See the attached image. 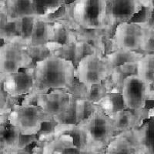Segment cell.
Masks as SVG:
<instances>
[{"instance_id":"6da1fadb","label":"cell","mask_w":154,"mask_h":154,"mask_svg":"<svg viewBox=\"0 0 154 154\" xmlns=\"http://www.w3.org/2000/svg\"><path fill=\"white\" fill-rule=\"evenodd\" d=\"M76 78V67L70 60L55 54L37 60L34 65L32 91L41 94L68 89Z\"/></svg>"},{"instance_id":"7a4b0ae2","label":"cell","mask_w":154,"mask_h":154,"mask_svg":"<svg viewBox=\"0 0 154 154\" xmlns=\"http://www.w3.org/2000/svg\"><path fill=\"white\" fill-rule=\"evenodd\" d=\"M75 130L88 145L101 152L116 135L112 118L97 104L87 118L76 124Z\"/></svg>"},{"instance_id":"3957f363","label":"cell","mask_w":154,"mask_h":154,"mask_svg":"<svg viewBox=\"0 0 154 154\" xmlns=\"http://www.w3.org/2000/svg\"><path fill=\"white\" fill-rule=\"evenodd\" d=\"M66 7L65 19L74 24L89 29H111L106 23V0H75Z\"/></svg>"},{"instance_id":"277c9868","label":"cell","mask_w":154,"mask_h":154,"mask_svg":"<svg viewBox=\"0 0 154 154\" xmlns=\"http://www.w3.org/2000/svg\"><path fill=\"white\" fill-rule=\"evenodd\" d=\"M75 126L76 124L57 123L54 137L44 144L42 154H103L82 140Z\"/></svg>"},{"instance_id":"5b68a950","label":"cell","mask_w":154,"mask_h":154,"mask_svg":"<svg viewBox=\"0 0 154 154\" xmlns=\"http://www.w3.org/2000/svg\"><path fill=\"white\" fill-rule=\"evenodd\" d=\"M35 65L29 55L27 45L20 38L2 42L0 47V76L16 73Z\"/></svg>"},{"instance_id":"8992f818","label":"cell","mask_w":154,"mask_h":154,"mask_svg":"<svg viewBox=\"0 0 154 154\" xmlns=\"http://www.w3.org/2000/svg\"><path fill=\"white\" fill-rule=\"evenodd\" d=\"M8 119L23 135L38 134L44 122L49 121L40 106L21 103L13 106Z\"/></svg>"},{"instance_id":"52a82bcc","label":"cell","mask_w":154,"mask_h":154,"mask_svg":"<svg viewBox=\"0 0 154 154\" xmlns=\"http://www.w3.org/2000/svg\"><path fill=\"white\" fill-rule=\"evenodd\" d=\"M112 70L106 56L96 53L81 60L76 66V78L89 90L93 85L106 79Z\"/></svg>"},{"instance_id":"ba28073f","label":"cell","mask_w":154,"mask_h":154,"mask_svg":"<svg viewBox=\"0 0 154 154\" xmlns=\"http://www.w3.org/2000/svg\"><path fill=\"white\" fill-rule=\"evenodd\" d=\"M149 27L146 23L126 22L116 27L113 40L117 49L140 52L147 36Z\"/></svg>"},{"instance_id":"9c48e42d","label":"cell","mask_w":154,"mask_h":154,"mask_svg":"<svg viewBox=\"0 0 154 154\" xmlns=\"http://www.w3.org/2000/svg\"><path fill=\"white\" fill-rule=\"evenodd\" d=\"M151 86L143 80L137 74L128 76L123 82L122 89L125 109L140 110L146 108L148 101H150Z\"/></svg>"},{"instance_id":"30bf717a","label":"cell","mask_w":154,"mask_h":154,"mask_svg":"<svg viewBox=\"0 0 154 154\" xmlns=\"http://www.w3.org/2000/svg\"><path fill=\"white\" fill-rule=\"evenodd\" d=\"M149 0H106V23L111 29L123 23L131 21Z\"/></svg>"},{"instance_id":"8fae6325","label":"cell","mask_w":154,"mask_h":154,"mask_svg":"<svg viewBox=\"0 0 154 154\" xmlns=\"http://www.w3.org/2000/svg\"><path fill=\"white\" fill-rule=\"evenodd\" d=\"M72 96L66 89H56L38 95L37 106H40L49 121H55L69 110Z\"/></svg>"},{"instance_id":"7c38bea8","label":"cell","mask_w":154,"mask_h":154,"mask_svg":"<svg viewBox=\"0 0 154 154\" xmlns=\"http://www.w3.org/2000/svg\"><path fill=\"white\" fill-rule=\"evenodd\" d=\"M34 66L0 76V86L12 97H24L33 89Z\"/></svg>"},{"instance_id":"4fadbf2b","label":"cell","mask_w":154,"mask_h":154,"mask_svg":"<svg viewBox=\"0 0 154 154\" xmlns=\"http://www.w3.org/2000/svg\"><path fill=\"white\" fill-rule=\"evenodd\" d=\"M137 154H154V113L141 126L129 130Z\"/></svg>"},{"instance_id":"5bb4252c","label":"cell","mask_w":154,"mask_h":154,"mask_svg":"<svg viewBox=\"0 0 154 154\" xmlns=\"http://www.w3.org/2000/svg\"><path fill=\"white\" fill-rule=\"evenodd\" d=\"M9 114H0V152L16 150L21 133L12 126L8 119Z\"/></svg>"},{"instance_id":"9a60e30c","label":"cell","mask_w":154,"mask_h":154,"mask_svg":"<svg viewBox=\"0 0 154 154\" xmlns=\"http://www.w3.org/2000/svg\"><path fill=\"white\" fill-rule=\"evenodd\" d=\"M53 38V24L44 17H36L29 41V46H38L47 43Z\"/></svg>"},{"instance_id":"2e32d148","label":"cell","mask_w":154,"mask_h":154,"mask_svg":"<svg viewBox=\"0 0 154 154\" xmlns=\"http://www.w3.org/2000/svg\"><path fill=\"white\" fill-rule=\"evenodd\" d=\"M103 154H137L129 131L116 135L108 144Z\"/></svg>"},{"instance_id":"e0dca14e","label":"cell","mask_w":154,"mask_h":154,"mask_svg":"<svg viewBox=\"0 0 154 154\" xmlns=\"http://www.w3.org/2000/svg\"><path fill=\"white\" fill-rule=\"evenodd\" d=\"M137 67L138 61L130 62L123 65L118 66L112 69V72L108 77V79L112 84L122 90L125 79L130 75L137 74Z\"/></svg>"},{"instance_id":"ac0fdd59","label":"cell","mask_w":154,"mask_h":154,"mask_svg":"<svg viewBox=\"0 0 154 154\" xmlns=\"http://www.w3.org/2000/svg\"><path fill=\"white\" fill-rule=\"evenodd\" d=\"M143 53L137 51L126 50L123 49H117L112 53L105 55L106 60L112 69L126 63L138 61L143 57Z\"/></svg>"},{"instance_id":"d6986e66","label":"cell","mask_w":154,"mask_h":154,"mask_svg":"<svg viewBox=\"0 0 154 154\" xmlns=\"http://www.w3.org/2000/svg\"><path fill=\"white\" fill-rule=\"evenodd\" d=\"M36 16L42 17L52 14L64 5L66 0H29Z\"/></svg>"},{"instance_id":"ffe728a7","label":"cell","mask_w":154,"mask_h":154,"mask_svg":"<svg viewBox=\"0 0 154 154\" xmlns=\"http://www.w3.org/2000/svg\"><path fill=\"white\" fill-rule=\"evenodd\" d=\"M96 104L109 116L117 111L125 109L123 96L121 93H107Z\"/></svg>"},{"instance_id":"44dd1931","label":"cell","mask_w":154,"mask_h":154,"mask_svg":"<svg viewBox=\"0 0 154 154\" xmlns=\"http://www.w3.org/2000/svg\"><path fill=\"white\" fill-rule=\"evenodd\" d=\"M137 75L149 85H152L154 77V53L145 54L138 60Z\"/></svg>"},{"instance_id":"7402d4cb","label":"cell","mask_w":154,"mask_h":154,"mask_svg":"<svg viewBox=\"0 0 154 154\" xmlns=\"http://www.w3.org/2000/svg\"><path fill=\"white\" fill-rule=\"evenodd\" d=\"M52 41L65 45L69 43H75L77 39L72 30L67 26L63 20H61L53 23Z\"/></svg>"},{"instance_id":"603a6c76","label":"cell","mask_w":154,"mask_h":154,"mask_svg":"<svg viewBox=\"0 0 154 154\" xmlns=\"http://www.w3.org/2000/svg\"><path fill=\"white\" fill-rule=\"evenodd\" d=\"M63 44L54 41H49L47 43L38 46H27V51L34 63L37 60H40L47 57L49 55L53 54L57 49L61 48Z\"/></svg>"},{"instance_id":"cb8c5ba5","label":"cell","mask_w":154,"mask_h":154,"mask_svg":"<svg viewBox=\"0 0 154 154\" xmlns=\"http://www.w3.org/2000/svg\"><path fill=\"white\" fill-rule=\"evenodd\" d=\"M96 104L85 98H76L75 104L76 124L87 118L95 109Z\"/></svg>"},{"instance_id":"d4e9b609","label":"cell","mask_w":154,"mask_h":154,"mask_svg":"<svg viewBox=\"0 0 154 154\" xmlns=\"http://www.w3.org/2000/svg\"><path fill=\"white\" fill-rule=\"evenodd\" d=\"M36 17L39 16H26L17 19L19 36L26 43L27 46L29 45V41L33 28L34 22Z\"/></svg>"},{"instance_id":"484cf974","label":"cell","mask_w":154,"mask_h":154,"mask_svg":"<svg viewBox=\"0 0 154 154\" xmlns=\"http://www.w3.org/2000/svg\"><path fill=\"white\" fill-rule=\"evenodd\" d=\"M23 97H12L0 88V114H9L16 104L22 103Z\"/></svg>"},{"instance_id":"4316f807","label":"cell","mask_w":154,"mask_h":154,"mask_svg":"<svg viewBox=\"0 0 154 154\" xmlns=\"http://www.w3.org/2000/svg\"><path fill=\"white\" fill-rule=\"evenodd\" d=\"M96 53H100L92 44L83 40H77L75 42V66L83 58Z\"/></svg>"},{"instance_id":"83f0119b","label":"cell","mask_w":154,"mask_h":154,"mask_svg":"<svg viewBox=\"0 0 154 154\" xmlns=\"http://www.w3.org/2000/svg\"><path fill=\"white\" fill-rule=\"evenodd\" d=\"M57 124L55 121L44 122L41 130L37 134V143L43 146L46 143L49 142L55 136V126Z\"/></svg>"},{"instance_id":"f1b7e54d","label":"cell","mask_w":154,"mask_h":154,"mask_svg":"<svg viewBox=\"0 0 154 154\" xmlns=\"http://www.w3.org/2000/svg\"><path fill=\"white\" fill-rule=\"evenodd\" d=\"M107 94L106 89L103 83L95 84L90 88L88 92V94L85 99L91 101L93 103H97L100 100L103 98Z\"/></svg>"},{"instance_id":"f546056e","label":"cell","mask_w":154,"mask_h":154,"mask_svg":"<svg viewBox=\"0 0 154 154\" xmlns=\"http://www.w3.org/2000/svg\"><path fill=\"white\" fill-rule=\"evenodd\" d=\"M53 54L72 61L75 66V42L63 45V46L57 49Z\"/></svg>"},{"instance_id":"4dcf8cb0","label":"cell","mask_w":154,"mask_h":154,"mask_svg":"<svg viewBox=\"0 0 154 154\" xmlns=\"http://www.w3.org/2000/svg\"><path fill=\"white\" fill-rule=\"evenodd\" d=\"M66 90L68 92L69 94L75 98H86L89 92L87 87L79 82L77 78H75L73 83L68 89H66Z\"/></svg>"},{"instance_id":"1f68e13d","label":"cell","mask_w":154,"mask_h":154,"mask_svg":"<svg viewBox=\"0 0 154 154\" xmlns=\"http://www.w3.org/2000/svg\"><path fill=\"white\" fill-rule=\"evenodd\" d=\"M140 53L143 55L154 53V28H149L145 42L140 49Z\"/></svg>"},{"instance_id":"d6a6232c","label":"cell","mask_w":154,"mask_h":154,"mask_svg":"<svg viewBox=\"0 0 154 154\" xmlns=\"http://www.w3.org/2000/svg\"><path fill=\"white\" fill-rule=\"evenodd\" d=\"M38 138L36 135H20V140H19V146L18 149L19 150H23V149H27L28 147L31 146L33 144L37 142Z\"/></svg>"},{"instance_id":"836d02e7","label":"cell","mask_w":154,"mask_h":154,"mask_svg":"<svg viewBox=\"0 0 154 154\" xmlns=\"http://www.w3.org/2000/svg\"><path fill=\"white\" fill-rule=\"evenodd\" d=\"M33 145L31 146H29V147H28L27 149H23V150H19V149H16V150L5 151V152H0V154H29L30 151H31V149H32V146H33Z\"/></svg>"},{"instance_id":"e575fe53","label":"cell","mask_w":154,"mask_h":154,"mask_svg":"<svg viewBox=\"0 0 154 154\" xmlns=\"http://www.w3.org/2000/svg\"><path fill=\"white\" fill-rule=\"evenodd\" d=\"M43 152V146L35 143L32 148L29 154H42Z\"/></svg>"},{"instance_id":"d590c367","label":"cell","mask_w":154,"mask_h":154,"mask_svg":"<svg viewBox=\"0 0 154 154\" xmlns=\"http://www.w3.org/2000/svg\"><path fill=\"white\" fill-rule=\"evenodd\" d=\"M74 1H75V0H66L65 3L66 4H69V3H71V2H74Z\"/></svg>"},{"instance_id":"8d00e7d4","label":"cell","mask_w":154,"mask_h":154,"mask_svg":"<svg viewBox=\"0 0 154 154\" xmlns=\"http://www.w3.org/2000/svg\"><path fill=\"white\" fill-rule=\"evenodd\" d=\"M151 88H152V89H153L154 90V77H153V81H152V85H151Z\"/></svg>"},{"instance_id":"74e56055","label":"cell","mask_w":154,"mask_h":154,"mask_svg":"<svg viewBox=\"0 0 154 154\" xmlns=\"http://www.w3.org/2000/svg\"><path fill=\"white\" fill-rule=\"evenodd\" d=\"M151 1H152V4H153V5H154V0H151Z\"/></svg>"}]
</instances>
